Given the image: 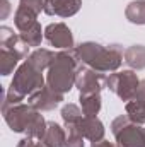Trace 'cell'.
Listing matches in <instances>:
<instances>
[{
	"instance_id": "cell-8",
	"label": "cell",
	"mask_w": 145,
	"mask_h": 147,
	"mask_svg": "<svg viewBox=\"0 0 145 147\" xmlns=\"http://www.w3.org/2000/svg\"><path fill=\"white\" fill-rule=\"evenodd\" d=\"M106 75L89 67H80L77 74L75 87L79 89L80 94H101L103 87L106 86Z\"/></svg>"
},
{
	"instance_id": "cell-12",
	"label": "cell",
	"mask_w": 145,
	"mask_h": 147,
	"mask_svg": "<svg viewBox=\"0 0 145 147\" xmlns=\"http://www.w3.org/2000/svg\"><path fill=\"white\" fill-rule=\"evenodd\" d=\"M80 132L84 139L91 142H97L104 139V125L97 116H84L80 123Z\"/></svg>"
},
{
	"instance_id": "cell-5",
	"label": "cell",
	"mask_w": 145,
	"mask_h": 147,
	"mask_svg": "<svg viewBox=\"0 0 145 147\" xmlns=\"http://www.w3.org/2000/svg\"><path fill=\"white\" fill-rule=\"evenodd\" d=\"M29 57V46L14 33L12 28H0V74L3 77L10 75L22 58Z\"/></svg>"
},
{
	"instance_id": "cell-15",
	"label": "cell",
	"mask_w": 145,
	"mask_h": 147,
	"mask_svg": "<svg viewBox=\"0 0 145 147\" xmlns=\"http://www.w3.org/2000/svg\"><path fill=\"white\" fill-rule=\"evenodd\" d=\"M38 22V14L34 10H31L29 7L26 5H19L15 14H14V24L17 28L19 33H24L28 31L29 28H33L34 24Z\"/></svg>"
},
{
	"instance_id": "cell-3",
	"label": "cell",
	"mask_w": 145,
	"mask_h": 147,
	"mask_svg": "<svg viewBox=\"0 0 145 147\" xmlns=\"http://www.w3.org/2000/svg\"><path fill=\"white\" fill-rule=\"evenodd\" d=\"M2 115H3V120L12 132L26 134L28 137H33L38 140H41L44 132H46L48 121H44L43 115L36 108H33L29 103L5 106V108H2Z\"/></svg>"
},
{
	"instance_id": "cell-13",
	"label": "cell",
	"mask_w": 145,
	"mask_h": 147,
	"mask_svg": "<svg viewBox=\"0 0 145 147\" xmlns=\"http://www.w3.org/2000/svg\"><path fill=\"white\" fill-rule=\"evenodd\" d=\"M41 142L46 147H65L67 146V134L58 123L48 121L46 123V132H44Z\"/></svg>"
},
{
	"instance_id": "cell-16",
	"label": "cell",
	"mask_w": 145,
	"mask_h": 147,
	"mask_svg": "<svg viewBox=\"0 0 145 147\" xmlns=\"http://www.w3.org/2000/svg\"><path fill=\"white\" fill-rule=\"evenodd\" d=\"M125 63L132 70H144L145 69V46L133 45L125 50Z\"/></svg>"
},
{
	"instance_id": "cell-10",
	"label": "cell",
	"mask_w": 145,
	"mask_h": 147,
	"mask_svg": "<svg viewBox=\"0 0 145 147\" xmlns=\"http://www.w3.org/2000/svg\"><path fill=\"white\" fill-rule=\"evenodd\" d=\"M63 101V94L62 92H56L55 89H51L48 84L44 87H41L39 91H36L34 94L29 96L28 103L36 108L38 111H51L55 110L60 103Z\"/></svg>"
},
{
	"instance_id": "cell-11",
	"label": "cell",
	"mask_w": 145,
	"mask_h": 147,
	"mask_svg": "<svg viewBox=\"0 0 145 147\" xmlns=\"http://www.w3.org/2000/svg\"><path fill=\"white\" fill-rule=\"evenodd\" d=\"M82 7V0H44V14L56 17H72Z\"/></svg>"
},
{
	"instance_id": "cell-2",
	"label": "cell",
	"mask_w": 145,
	"mask_h": 147,
	"mask_svg": "<svg viewBox=\"0 0 145 147\" xmlns=\"http://www.w3.org/2000/svg\"><path fill=\"white\" fill-rule=\"evenodd\" d=\"M44 86L46 84H44L43 72L26 60L14 72V79H12L9 89L2 92V108L22 103V99L26 96L34 94Z\"/></svg>"
},
{
	"instance_id": "cell-26",
	"label": "cell",
	"mask_w": 145,
	"mask_h": 147,
	"mask_svg": "<svg viewBox=\"0 0 145 147\" xmlns=\"http://www.w3.org/2000/svg\"><path fill=\"white\" fill-rule=\"evenodd\" d=\"M91 147H118L116 144H113V142H109V140H97V142H92Z\"/></svg>"
},
{
	"instance_id": "cell-21",
	"label": "cell",
	"mask_w": 145,
	"mask_h": 147,
	"mask_svg": "<svg viewBox=\"0 0 145 147\" xmlns=\"http://www.w3.org/2000/svg\"><path fill=\"white\" fill-rule=\"evenodd\" d=\"M19 36L21 39L29 46V48H36V46H41V41H43V38H44V31L41 29V24L36 22L33 28H29L28 31H24V33H19Z\"/></svg>"
},
{
	"instance_id": "cell-14",
	"label": "cell",
	"mask_w": 145,
	"mask_h": 147,
	"mask_svg": "<svg viewBox=\"0 0 145 147\" xmlns=\"http://www.w3.org/2000/svg\"><path fill=\"white\" fill-rule=\"evenodd\" d=\"M62 120H63V123H65V128H67V132H73V130H77V132H80V123H82V118H84V113L82 110L77 106V105H72V103H68V105H65L63 108H62ZM82 134V132H80Z\"/></svg>"
},
{
	"instance_id": "cell-20",
	"label": "cell",
	"mask_w": 145,
	"mask_h": 147,
	"mask_svg": "<svg viewBox=\"0 0 145 147\" xmlns=\"http://www.w3.org/2000/svg\"><path fill=\"white\" fill-rule=\"evenodd\" d=\"M125 115L137 125H144L145 123V103L133 98L132 101L126 103L125 106Z\"/></svg>"
},
{
	"instance_id": "cell-1",
	"label": "cell",
	"mask_w": 145,
	"mask_h": 147,
	"mask_svg": "<svg viewBox=\"0 0 145 147\" xmlns=\"http://www.w3.org/2000/svg\"><path fill=\"white\" fill-rule=\"evenodd\" d=\"M75 53L82 65L101 74L116 72L125 62V51L119 45L104 46L96 41H85L75 48Z\"/></svg>"
},
{
	"instance_id": "cell-6",
	"label": "cell",
	"mask_w": 145,
	"mask_h": 147,
	"mask_svg": "<svg viewBox=\"0 0 145 147\" xmlns=\"http://www.w3.org/2000/svg\"><path fill=\"white\" fill-rule=\"evenodd\" d=\"M111 132L118 147H145V128L133 123L126 115H119L113 120Z\"/></svg>"
},
{
	"instance_id": "cell-4",
	"label": "cell",
	"mask_w": 145,
	"mask_h": 147,
	"mask_svg": "<svg viewBox=\"0 0 145 147\" xmlns=\"http://www.w3.org/2000/svg\"><path fill=\"white\" fill-rule=\"evenodd\" d=\"M82 63L75 53V48L72 50H62L58 53H55V58L51 62V65L48 67L46 74V84L55 89L56 92H68L75 86L77 80V74L80 70Z\"/></svg>"
},
{
	"instance_id": "cell-7",
	"label": "cell",
	"mask_w": 145,
	"mask_h": 147,
	"mask_svg": "<svg viewBox=\"0 0 145 147\" xmlns=\"http://www.w3.org/2000/svg\"><path fill=\"white\" fill-rule=\"evenodd\" d=\"M138 86H140V79L132 69L123 70V72L109 74V77L106 79V87L126 103L135 98Z\"/></svg>"
},
{
	"instance_id": "cell-25",
	"label": "cell",
	"mask_w": 145,
	"mask_h": 147,
	"mask_svg": "<svg viewBox=\"0 0 145 147\" xmlns=\"http://www.w3.org/2000/svg\"><path fill=\"white\" fill-rule=\"evenodd\" d=\"M0 7H2V12H0V19H7V16H9V12H10V3H9V0H0Z\"/></svg>"
},
{
	"instance_id": "cell-17",
	"label": "cell",
	"mask_w": 145,
	"mask_h": 147,
	"mask_svg": "<svg viewBox=\"0 0 145 147\" xmlns=\"http://www.w3.org/2000/svg\"><path fill=\"white\" fill-rule=\"evenodd\" d=\"M53 58H55V53H53V51H50V50H46V48H36L33 53H29L28 62L33 63L36 69L41 70V72H44V70H48V67L51 65Z\"/></svg>"
},
{
	"instance_id": "cell-23",
	"label": "cell",
	"mask_w": 145,
	"mask_h": 147,
	"mask_svg": "<svg viewBox=\"0 0 145 147\" xmlns=\"http://www.w3.org/2000/svg\"><path fill=\"white\" fill-rule=\"evenodd\" d=\"M19 5H26L31 10H34L36 14L44 10V0H19Z\"/></svg>"
},
{
	"instance_id": "cell-19",
	"label": "cell",
	"mask_w": 145,
	"mask_h": 147,
	"mask_svg": "<svg viewBox=\"0 0 145 147\" xmlns=\"http://www.w3.org/2000/svg\"><path fill=\"white\" fill-rule=\"evenodd\" d=\"M79 101L84 116H97L101 111V94H80Z\"/></svg>"
},
{
	"instance_id": "cell-22",
	"label": "cell",
	"mask_w": 145,
	"mask_h": 147,
	"mask_svg": "<svg viewBox=\"0 0 145 147\" xmlns=\"http://www.w3.org/2000/svg\"><path fill=\"white\" fill-rule=\"evenodd\" d=\"M67 146L65 147H84V135L77 130L67 132Z\"/></svg>"
},
{
	"instance_id": "cell-24",
	"label": "cell",
	"mask_w": 145,
	"mask_h": 147,
	"mask_svg": "<svg viewBox=\"0 0 145 147\" xmlns=\"http://www.w3.org/2000/svg\"><path fill=\"white\" fill-rule=\"evenodd\" d=\"M17 147H46V146H43V142H41V140H38V139H33V137H28V135H26L22 140H19Z\"/></svg>"
},
{
	"instance_id": "cell-18",
	"label": "cell",
	"mask_w": 145,
	"mask_h": 147,
	"mask_svg": "<svg viewBox=\"0 0 145 147\" xmlns=\"http://www.w3.org/2000/svg\"><path fill=\"white\" fill-rule=\"evenodd\" d=\"M125 16L132 24L145 26V0H133L126 5Z\"/></svg>"
},
{
	"instance_id": "cell-9",
	"label": "cell",
	"mask_w": 145,
	"mask_h": 147,
	"mask_svg": "<svg viewBox=\"0 0 145 147\" xmlns=\"http://www.w3.org/2000/svg\"><path fill=\"white\" fill-rule=\"evenodd\" d=\"M44 39L60 50H72L73 48V34L70 28L63 22H53L44 28Z\"/></svg>"
}]
</instances>
